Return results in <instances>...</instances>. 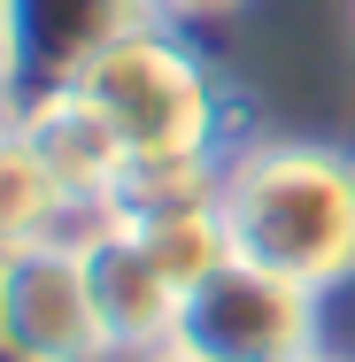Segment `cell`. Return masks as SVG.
<instances>
[{
  "label": "cell",
  "instance_id": "obj_8",
  "mask_svg": "<svg viewBox=\"0 0 355 362\" xmlns=\"http://www.w3.org/2000/svg\"><path fill=\"white\" fill-rule=\"evenodd\" d=\"M62 216H70V193L31 154V139L16 132V116H0V255L31 247V239H55Z\"/></svg>",
  "mask_w": 355,
  "mask_h": 362
},
{
  "label": "cell",
  "instance_id": "obj_1",
  "mask_svg": "<svg viewBox=\"0 0 355 362\" xmlns=\"http://www.w3.org/2000/svg\"><path fill=\"white\" fill-rule=\"evenodd\" d=\"M224 231L240 262L309 293L355 278V162L332 146H255L224 162Z\"/></svg>",
  "mask_w": 355,
  "mask_h": 362
},
{
  "label": "cell",
  "instance_id": "obj_11",
  "mask_svg": "<svg viewBox=\"0 0 355 362\" xmlns=\"http://www.w3.org/2000/svg\"><path fill=\"white\" fill-rule=\"evenodd\" d=\"M0 116H16V93H8V62H0Z\"/></svg>",
  "mask_w": 355,
  "mask_h": 362
},
{
  "label": "cell",
  "instance_id": "obj_10",
  "mask_svg": "<svg viewBox=\"0 0 355 362\" xmlns=\"http://www.w3.org/2000/svg\"><path fill=\"white\" fill-rule=\"evenodd\" d=\"M240 0H154V16H178V23H209V16H232Z\"/></svg>",
  "mask_w": 355,
  "mask_h": 362
},
{
  "label": "cell",
  "instance_id": "obj_3",
  "mask_svg": "<svg viewBox=\"0 0 355 362\" xmlns=\"http://www.w3.org/2000/svg\"><path fill=\"white\" fill-rule=\"evenodd\" d=\"M178 355H193V362H317V293L232 255L186 293Z\"/></svg>",
  "mask_w": 355,
  "mask_h": 362
},
{
  "label": "cell",
  "instance_id": "obj_5",
  "mask_svg": "<svg viewBox=\"0 0 355 362\" xmlns=\"http://www.w3.org/2000/svg\"><path fill=\"white\" fill-rule=\"evenodd\" d=\"M140 23H154V0H0V62L16 108L77 85Z\"/></svg>",
  "mask_w": 355,
  "mask_h": 362
},
{
  "label": "cell",
  "instance_id": "obj_13",
  "mask_svg": "<svg viewBox=\"0 0 355 362\" xmlns=\"http://www.w3.org/2000/svg\"><path fill=\"white\" fill-rule=\"evenodd\" d=\"M317 362H340V355H317Z\"/></svg>",
  "mask_w": 355,
  "mask_h": 362
},
{
  "label": "cell",
  "instance_id": "obj_4",
  "mask_svg": "<svg viewBox=\"0 0 355 362\" xmlns=\"http://www.w3.org/2000/svg\"><path fill=\"white\" fill-rule=\"evenodd\" d=\"M0 347L16 362H108L77 239H31L0 255Z\"/></svg>",
  "mask_w": 355,
  "mask_h": 362
},
{
  "label": "cell",
  "instance_id": "obj_6",
  "mask_svg": "<svg viewBox=\"0 0 355 362\" xmlns=\"http://www.w3.org/2000/svg\"><path fill=\"white\" fill-rule=\"evenodd\" d=\"M77 262H85V293H93V316L108 332V355L147 362L162 347H178V308H186V286L154 262L132 223L101 216L93 231H77Z\"/></svg>",
  "mask_w": 355,
  "mask_h": 362
},
{
  "label": "cell",
  "instance_id": "obj_7",
  "mask_svg": "<svg viewBox=\"0 0 355 362\" xmlns=\"http://www.w3.org/2000/svg\"><path fill=\"white\" fill-rule=\"evenodd\" d=\"M16 132L31 139V154L55 170V185L70 193V209H108V193H116V177H124V139H116V124L77 93V85H62V93H39V100H23L16 108Z\"/></svg>",
  "mask_w": 355,
  "mask_h": 362
},
{
  "label": "cell",
  "instance_id": "obj_2",
  "mask_svg": "<svg viewBox=\"0 0 355 362\" xmlns=\"http://www.w3.org/2000/svg\"><path fill=\"white\" fill-rule=\"evenodd\" d=\"M77 93L116 124V139L132 162H186V154H216V77L201 70L193 47H178L162 23H140L132 39H116L93 70L77 77Z\"/></svg>",
  "mask_w": 355,
  "mask_h": 362
},
{
  "label": "cell",
  "instance_id": "obj_9",
  "mask_svg": "<svg viewBox=\"0 0 355 362\" xmlns=\"http://www.w3.org/2000/svg\"><path fill=\"white\" fill-rule=\"evenodd\" d=\"M224 201V162L216 154H186V162H124L116 193L101 216L116 223H147V216H178V209H209Z\"/></svg>",
  "mask_w": 355,
  "mask_h": 362
},
{
  "label": "cell",
  "instance_id": "obj_12",
  "mask_svg": "<svg viewBox=\"0 0 355 362\" xmlns=\"http://www.w3.org/2000/svg\"><path fill=\"white\" fill-rule=\"evenodd\" d=\"M147 362H193V355H178V347H162V355H147Z\"/></svg>",
  "mask_w": 355,
  "mask_h": 362
}]
</instances>
